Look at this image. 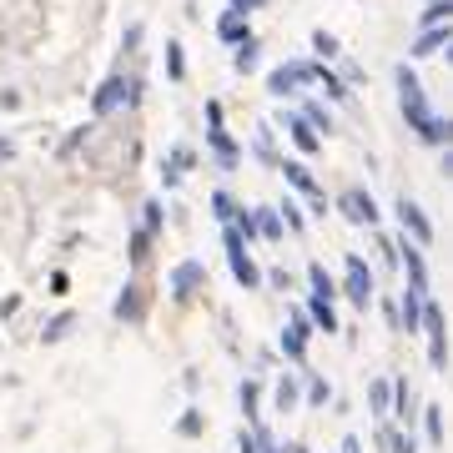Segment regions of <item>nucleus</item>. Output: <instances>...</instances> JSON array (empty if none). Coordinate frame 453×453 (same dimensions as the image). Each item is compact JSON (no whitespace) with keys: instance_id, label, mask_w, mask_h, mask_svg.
<instances>
[{"instance_id":"1","label":"nucleus","mask_w":453,"mask_h":453,"mask_svg":"<svg viewBox=\"0 0 453 453\" xmlns=\"http://www.w3.org/2000/svg\"><path fill=\"white\" fill-rule=\"evenodd\" d=\"M398 101H403V116L413 121V131L428 141V146H443L448 141V121H438V116H428V101H423V86H418V76L408 71V66H398Z\"/></svg>"},{"instance_id":"2","label":"nucleus","mask_w":453,"mask_h":453,"mask_svg":"<svg viewBox=\"0 0 453 453\" xmlns=\"http://www.w3.org/2000/svg\"><path fill=\"white\" fill-rule=\"evenodd\" d=\"M307 81H317V66H312V61H293V66H277V71L267 76V91H272V96H293V91L307 86Z\"/></svg>"},{"instance_id":"3","label":"nucleus","mask_w":453,"mask_h":453,"mask_svg":"<svg viewBox=\"0 0 453 453\" xmlns=\"http://www.w3.org/2000/svg\"><path fill=\"white\" fill-rule=\"evenodd\" d=\"M226 262H232V272H237V282H242V288H257V282H262V272L252 267L247 242H242V232H237V226H226Z\"/></svg>"},{"instance_id":"4","label":"nucleus","mask_w":453,"mask_h":453,"mask_svg":"<svg viewBox=\"0 0 453 453\" xmlns=\"http://www.w3.org/2000/svg\"><path fill=\"white\" fill-rule=\"evenodd\" d=\"M131 106L136 101V81H126V76H111L101 91H96V101H91V111H96V116H106V111H116V106Z\"/></svg>"},{"instance_id":"5","label":"nucleus","mask_w":453,"mask_h":453,"mask_svg":"<svg viewBox=\"0 0 453 453\" xmlns=\"http://www.w3.org/2000/svg\"><path fill=\"white\" fill-rule=\"evenodd\" d=\"M337 212H343L348 222H358V226H368V222H378V202L363 192V187H348L343 197H337Z\"/></svg>"},{"instance_id":"6","label":"nucleus","mask_w":453,"mask_h":453,"mask_svg":"<svg viewBox=\"0 0 453 453\" xmlns=\"http://www.w3.org/2000/svg\"><path fill=\"white\" fill-rule=\"evenodd\" d=\"M348 298L358 307H368V298H373V272H368L363 257H348Z\"/></svg>"},{"instance_id":"7","label":"nucleus","mask_w":453,"mask_h":453,"mask_svg":"<svg viewBox=\"0 0 453 453\" xmlns=\"http://www.w3.org/2000/svg\"><path fill=\"white\" fill-rule=\"evenodd\" d=\"M398 217H403V232H413V247H428V242H433V226L423 222V212H418L408 197L398 202Z\"/></svg>"},{"instance_id":"8","label":"nucleus","mask_w":453,"mask_h":453,"mask_svg":"<svg viewBox=\"0 0 453 453\" xmlns=\"http://www.w3.org/2000/svg\"><path fill=\"white\" fill-rule=\"evenodd\" d=\"M282 353H288L293 363H302V353H307V322L302 317H293V327L282 332Z\"/></svg>"},{"instance_id":"9","label":"nucleus","mask_w":453,"mask_h":453,"mask_svg":"<svg viewBox=\"0 0 453 453\" xmlns=\"http://www.w3.org/2000/svg\"><path fill=\"white\" fill-rule=\"evenodd\" d=\"M197 282H202V267H197V262H182V267L172 272V293H177V298L187 302V298L197 293Z\"/></svg>"},{"instance_id":"10","label":"nucleus","mask_w":453,"mask_h":453,"mask_svg":"<svg viewBox=\"0 0 453 453\" xmlns=\"http://www.w3.org/2000/svg\"><path fill=\"white\" fill-rule=\"evenodd\" d=\"M217 36H222V40H237V45H242V40L252 36V31H247V16H242V11H226V16L217 21Z\"/></svg>"},{"instance_id":"11","label":"nucleus","mask_w":453,"mask_h":453,"mask_svg":"<svg viewBox=\"0 0 453 453\" xmlns=\"http://www.w3.org/2000/svg\"><path fill=\"white\" fill-rule=\"evenodd\" d=\"M187 166H192V151H187V146H177L172 156H166V166H161V182H166V187H177Z\"/></svg>"},{"instance_id":"12","label":"nucleus","mask_w":453,"mask_h":453,"mask_svg":"<svg viewBox=\"0 0 453 453\" xmlns=\"http://www.w3.org/2000/svg\"><path fill=\"white\" fill-rule=\"evenodd\" d=\"M282 177H288L298 192H307V197H322V192H317V182L307 177V166H302V161H282Z\"/></svg>"},{"instance_id":"13","label":"nucleus","mask_w":453,"mask_h":453,"mask_svg":"<svg viewBox=\"0 0 453 453\" xmlns=\"http://www.w3.org/2000/svg\"><path fill=\"white\" fill-rule=\"evenodd\" d=\"M443 45H448V26H433V31H423L413 40V55H438Z\"/></svg>"},{"instance_id":"14","label":"nucleus","mask_w":453,"mask_h":453,"mask_svg":"<svg viewBox=\"0 0 453 453\" xmlns=\"http://www.w3.org/2000/svg\"><path fill=\"white\" fill-rule=\"evenodd\" d=\"M207 141H212V151L222 156V166H232V161H237V141L226 136L222 126H207Z\"/></svg>"},{"instance_id":"15","label":"nucleus","mask_w":453,"mask_h":453,"mask_svg":"<svg viewBox=\"0 0 453 453\" xmlns=\"http://www.w3.org/2000/svg\"><path fill=\"white\" fill-rule=\"evenodd\" d=\"M288 131H293L298 151H307V156H312V151H322V136H317V131H312L307 121H288Z\"/></svg>"},{"instance_id":"16","label":"nucleus","mask_w":453,"mask_h":453,"mask_svg":"<svg viewBox=\"0 0 453 453\" xmlns=\"http://www.w3.org/2000/svg\"><path fill=\"white\" fill-rule=\"evenodd\" d=\"M423 293H428V288H408V293H403V327H408V332H413L418 317H423Z\"/></svg>"},{"instance_id":"17","label":"nucleus","mask_w":453,"mask_h":453,"mask_svg":"<svg viewBox=\"0 0 453 453\" xmlns=\"http://www.w3.org/2000/svg\"><path fill=\"white\" fill-rule=\"evenodd\" d=\"M257 50H262V45H257L252 36H247V40L237 45V55H232V66H237L242 76H247V71H257V61H262V55H257Z\"/></svg>"},{"instance_id":"18","label":"nucleus","mask_w":453,"mask_h":453,"mask_svg":"<svg viewBox=\"0 0 453 453\" xmlns=\"http://www.w3.org/2000/svg\"><path fill=\"white\" fill-rule=\"evenodd\" d=\"M312 322H317L322 332H337V317H332V302H327V298H312Z\"/></svg>"},{"instance_id":"19","label":"nucleus","mask_w":453,"mask_h":453,"mask_svg":"<svg viewBox=\"0 0 453 453\" xmlns=\"http://www.w3.org/2000/svg\"><path fill=\"white\" fill-rule=\"evenodd\" d=\"M448 0H428V11H423V31H433V26H448Z\"/></svg>"},{"instance_id":"20","label":"nucleus","mask_w":453,"mask_h":453,"mask_svg":"<svg viewBox=\"0 0 453 453\" xmlns=\"http://www.w3.org/2000/svg\"><path fill=\"white\" fill-rule=\"evenodd\" d=\"M166 76H172V81L187 76V61H182V45L177 40H166Z\"/></svg>"},{"instance_id":"21","label":"nucleus","mask_w":453,"mask_h":453,"mask_svg":"<svg viewBox=\"0 0 453 453\" xmlns=\"http://www.w3.org/2000/svg\"><path fill=\"white\" fill-rule=\"evenodd\" d=\"M317 86H322V91H327L332 101H343V96H348V86H343V81H337L332 71H322V66H317Z\"/></svg>"},{"instance_id":"22","label":"nucleus","mask_w":453,"mask_h":453,"mask_svg":"<svg viewBox=\"0 0 453 453\" xmlns=\"http://www.w3.org/2000/svg\"><path fill=\"white\" fill-rule=\"evenodd\" d=\"M302 121H307L312 131H332V121H327V111H322L317 101H307V116H302Z\"/></svg>"},{"instance_id":"23","label":"nucleus","mask_w":453,"mask_h":453,"mask_svg":"<svg viewBox=\"0 0 453 453\" xmlns=\"http://www.w3.org/2000/svg\"><path fill=\"white\" fill-rule=\"evenodd\" d=\"M307 277H312V298H327V302H332V282H327V272H322L317 262H312V272H307Z\"/></svg>"},{"instance_id":"24","label":"nucleus","mask_w":453,"mask_h":453,"mask_svg":"<svg viewBox=\"0 0 453 453\" xmlns=\"http://www.w3.org/2000/svg\"><path fill=\"white\" fill-rule=\"evenodd\" d=\"M293 403H298V383H293V378H282V388H277V408L288 413Z\"/></svg>"},{"instance_id":"25","label":"nucleus","mask_w":453,"mask_h":453,"mask_svg":"<svg viewBox=\"0 0 453 453\" xmlns=\"http://www.w3.org/2000/svg\"><path fill=\"white\" fill-rule=\"evenodd\" d=\"M212 212H217L222 222H232V217H237V207H232V197H226V192H217V197H212Z\"/></svg>"},{"instance_id":"26","label":"nucleus","mask_w":453,"mask_h":453,"mask_svg":"<svg viewBox=\"0 0 453 453\" xmlns=\"http://www.w3.org/2000/svg\"><path fill=\"white\" fill-rule=\"evenodd\" d=\"M257 232H262V237H282V222H277V212H262V217H257Z\"/></svg>"},{"instance_id":"27","label":"nucleus","mask_w":453,"mask_h":453,"mask_svg":"<svg viewBox=\"0 0 453 453\" xmlns=\"http://www.w3.org/2000/svg\"><path fill=\"white\" fill-rule=\"evenodd\" d=\"M312 50H317V55H337V40H332L327 31H312Z\"/></svg>"},{"instance_id":"28","label":"nucleus","mask_w":453,"mask_h":453,"mask_svg":"<svg viewBox=\"0 0 453 453\" xmlns=\"http://www.w3.org/2000/svg\"><path fill=\"white\" fill-rule=\"evenodd\" d=\"M428 443H443V408H428Z\"/></svg>"},{"instance_id":"29","label":"nucleus","mask_w":453,"mask_h":453,"mask_svg":"<svg viewBox=\"0 0 453 453\" xmlns=\"http://www.w3.org/2000/svg\"><path fill=\"white\" fill-rule=\"evenodd\" d=\"M116 312H121V317H136V312H141V302H136V288H126V298L116 302Z\"/></svg>"},{"instance_id":"30","label":"nucleus","mask_w":453,"mask_h":453,"mask_svg":"<svg viewBox=\"0 0 453 453\" xmlns=\"http://www.w3.org/2000/svg\"><path fill=\"white\" fill-rule=\"evenodd\" d=\"M242 408L247 418H257V383H242Z\"/></svg>"},{"instance_id":"31","label":"nucleus","mask_w":453,"mask_h":453,"mask_svg":"<svg viewBox=\"0 0 453 453\" xmlns=\"http://www.w3.org/2000/svg\"><path fill=\"white\" fill-rule=\"evenodd\" d=\"M373 408H378V413L388 408V383H373Z\"/></svg>"},{"instance_id":"32","label":"nucleus","mask_w":453,"mask_h":453,"mask_svg":"<svg viewBox=\"0 0 453 453\" xmlns=\"http://www.w3.org/2000/svg\"><path fill=\"white\" fill-rule=\"evenodd\" d=\"M398 418H413V413H408V383H403V378H398Z\"/></svg>"},{"instance_id":"33","label":"nucleus","mask_w":453,"mask_h":453,"mask_svg":"<svg viewBox=\"0 0 453 453\" xmlns=\"http://www.w3.org/2000/svg\"><path fill=\"white\" fill-rule=\"evenodd\" d=\"M237 232H247V237H257V217H247V212H242V217H237Z\"/></svg>"},{"instance_id":"34","label":"nucleus","mask_w":453,"mask_h":453,"mask_svg":"<svg viewBox=\"0 0 453 453\" xmlns=\"http://www.w3.org/2000/svg\"><path fill=\"white\" fill-rule=\"evenodd\" d=\"M307 398H312V403H327V383H317V378H312V388H307Z\"/></svg>"},{"instance_id":"35","label":"nucleus","mask_w":453,"mask_h":453,"mask_svg":"<svg viewBox=\"0 0 453 453\" xmlns=\"http://www.w3.org/2000/svg\"><path fill=\"white\" fill-rule=\"evenodd\" d=\"M207 126H222V101H207Z\"/></svg>"},{"instance_id":"36","label":"nucleus","mask_w":453,"mask_h":453,"mask_svg":"<svg viewBox=\"0 0 453 453\" xmlns=\"http://www.w3.org/2000/svg\"><path fill=\"white\" fill-rule=\"evenodd\" d=\"M156 226H161V207L151 202V207H146V232H156Z\"/></svg>"},{"instance_id":"37","label":"nucleus","mask_w":453,"mask_h":453,"mask_svg":"<svg viewBox=\"0 0 453 453\" xmlns=\"http://www.w3.org/2000/svg\"><path fill=\"white\" fill-rule=\"evenodd\" d=\"M182 433H187V438H192V433H202V418H197V413H187V418H182Z\"/></svg>"},{"instance_id":"38","label":"nucleus","mask_w":453,"mask_h":453,"mask_svg":"<svg viewBox=\"0 0 453 453\" xmlns=\"http://www.w3.org/2000/svg\"><path fill=\"white\" fill-rule=\"evenodd\" d=\"M242 453H257V433H242V443H237Z\"/></svg>"},{"instance_id":"39","label":"nucleus","mask_w":453,"mask_h":453,"mask_svg":"<svg viewBox=\"0 0 453 453\" xmlns=\"http://www.w3.org/2000/svg\"><path fill=\"white\" fill-rule=\"evenodd\" d=\"M388 443H393V453H413V443H408V438H388Z\"/></svg>"},{"instance_id":"40","label":"nucleus","mask_w":453,"mask_h":453,"mask_svg":"<svg viewBox=\"0 0 453 453\" xmlns=\"http://www.w3.org/2000/svg\"><path fill=\"white\" fill-rule=\"evenodd\" d=\"M343 453H358V438H348V443H343Z\"/></svg>"},{"instance_id":"41","label":"nucleus","mask_w":453,"mask_h":453,"mask_svg":"<svg viewBox=\"0 0 453 453\" xmlns=\"http://www.w3.org/2000/svg\"><path fill=\"white\" fill-rule=\"evenodd\" d=\"M6 156H11V146H6V141H0V161H6Z\"/></svg>"}]
</instances>
